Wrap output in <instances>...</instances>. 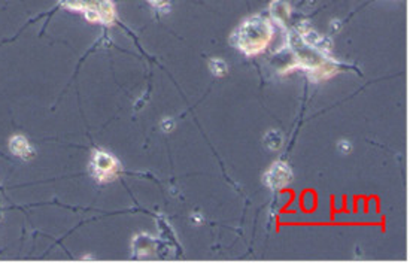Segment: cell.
<instances>
[{"instance_id":"13","label":"cell","mask_w":410,"mask_h":264,"mask_svg":"<svg viewBox=\"0 0 410 264\" xmlns=\"http://www.w3.org/2000/svg\"><path fill=\"white\" fill-rule=\"evenodd\" d=\"M192 221H194L196 224H200V223H203V218H202V215L196 213V215H192Z\"/></svg>"},{"instance_id":"8","label":"cell","mask_w":410,"mask_h":264,"mask_svg":"<svg viewBox=\"0 0 410 264\" xmlns=\"http://www.w3.org/2000/svg\"><path fill=\"white\" fill-rule=\"evenodd\" d=\"M210 71L217 76H224L227 73V64L222 60H212L210 61Z\"/></svg>"},{"instance_id":"1","label":"cell","mask_w":410,"mask_h":264,"mask_svg":"<svg viewBox=\"0 0 410 264\" xmlns=\"http://www.w3.org/2000/svg\"><path fill=\"white\" fill-rule=\"evenodd\" d=\"M273 36L272 24L263 17H252L246 19L236 33L233 35V43L246 55H255L266 50Z\"/></svg>"},{"instance_id":"12","label":"cell","mask_w":410,"mask_h":264,"mask_svg":"<svg viewBox=\"0 0 410 264\" xmlns=\"http://www.w3.org/2000/svg\"><path fill=\"white\" fill-rule=\"evenodd\" d=\"M154 6H157V8H161V6H164L169 0H149Z\"/></svg>"},{"instance_id":"2","label":"cell","mask_w":410,"mask_h":264,"mask_svg":"<svg viewBox=\"0 0 410 264\" xmlns=\"http://www.w3.org/2000/svg\"><path fill=\"white\" fill-rule=\"evenodd\" d=\"M290 43L292 50H294V53L297 54L298 61L301 63V66L308 68L309 71L313 72V73L322 71L324 73H328V76L334 73L333 69L328 68L330 66V60L325 58L324 53H321V51H318V50H315L310 45H308L303 40V37L298 35L297 32L291 33Z\"/></svg>"},{"instance_id":"5","label":"cell","mask_w":410,"mask_h":264,"mask_svg":"<svg viewBox=\"0 0 410 264\" xmlns=\"http://www.w3.org/2000/svg\"><path fill=\"white\" fill-rule=\"evenodd\" d=\"M9 143H11V151H12L15 156L21 157V159H30V157L34 154V151L30 148V145H29L27 139L23 138V136H15V138H12Z\"/></svg>"},{"instance_id":"10","label":"cell","mask_w":410,"mask_h":264,"mask_svg":"<svg viewBox=\"0 0 410 264\" xmlns=\"http://www.w3.org/2000/svg\"><path fill=\"white\" fill-rule=\"evenodd\" d=\"M175 120L173 118H164L163 121H161V124H160V127H161V130L164 131V133H170V131H173L175 130Z\"/></svg>"},{"instance_id":"3","label":"cell","mask_w":410,"mask_h":264,"mask_svg":"<svg viewBox=\"0 0 410 264\" xmlns=\"http://www.w3.org/2000/svg\"><path fill=\"white\" fill-rule=\"evenodd\" d=\"M120 163L117 159L106 151L97 149L93 152V160H91V172L94 178L100 182H109L114 178H117L120 172Z\"/></svg>"},{"instance_id":"11","label":"cell","mask_w":410,"mask_h":264,"mask_svg":"<svg viewBox=\"0 0 410 264\" xmlns=\"http://www.w3.org/2000/svg\"><path fill=\"white\" fill-rule=\"evenodd\" d=\"M337 149H339V152H340V154L346 156V154H349V152H351V149H352V145H351V142L349 141H340L339 143H337Z\"/></svg>"},{"instance_id":"7","label":"cell","mask_w":410,"mask_h":264,"mask_svg":"<svg viewBox=\"0 0 410 264\" xmlns=\"http://www.w3.org/2000/svg\"><path fill=\"white\" fill-rule=\"evenodd\" d=\"M154 251V240L149 236H139L135 239V252H139L142 255L149 254Z\"/></svg>"},{"instance_id":"6","label":"cell","mask_w":410,"mask_h":264,"mask_svg":"<svg viewBox=\"0 0 410 264\" xmlns=\"http://www.w3.org/2000/svg\"><path fill=\"white\" fill-rule=\"evenodd\" d=\"M263 142H264V145H266L269 149H272V151H279V149L284 146V135H282L279 130H270V131L266 133V136H264Z\"/></svg>"},{"instance_id":"4","label":"cell","mask_w":410,"mask_h":264,"mask_svg":"<svg viewBox=\"0 0 410 264\" xmlns=\"http://www.w3.org/2000/svg\"><path fill=\"white\" fill-rule=\"evenodd\" d=\"M292 181V170L290 164L285 161H274L273 164L264 172L263 182L266 187H269L272 191H279L287 188Z\"/></svg>"},{"instance_id":"9","label":"cell","mask_w":410,"mask_h":264,"mask_svg":"<svg viewBox=\"0 0 410 264\" xmlns=\"http://www.w3.org/2000/svg\"><path fill=\"white\" fill-rule=\"evenodd\" d=\"M60 2L69 9H79V11H84L88 5V0H60Z\"/></svg>"}]
</instances>
